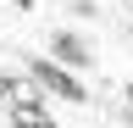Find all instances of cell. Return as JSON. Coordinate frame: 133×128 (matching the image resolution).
Returning a JSON list of instances; mask_svg holds the SVG:
<instances>
[{"mask_svg": "<svg viewBox=\"0 0 133 128\" xmlns=\"http://www.w3.org/2000/svg\"><path fill=\"white\" fill-rule=\"evenodd\" d=\"M11 128H56V117H50L44 100H39V89L22 95V100H11Z\"/></svg>", "mask_w": 133, "mask_h": 128, "instance_id": "7a4b0ae2", "label": "cell"}, {"mask_svg": "<svg viewBox=\"0 0 133 128\" xmlns=\"http://www.w3.org/2000/svg\"><path fill=\"white\" fill-rule=\"evenodd\" d=\"M11 6H17V11H33V0H11Z\"/></svg>", "mask_w": 133, "mask_h": 128, "instance_id": "5b68a950", "label": "cell"}, {"mask_svg": "<svg viewBox=\"0 0 133 128\" xmlns=\"http://www.w3.org/2000/svg\"><path fill=\"white\" fill-rule=\"evenodd\" d=\"M0 100H22V78H11V72H0Z\"/></svg>", "mask_w": 133, "mask_h": 128, "instance_id": "277c9868", "label": "cell"}, {"mask_svg": "<svg viewBox=\"0 0 133 128\" xmlns=\"http://www.w3.org/2000/svg\"><path fill=\"white\" fill-rule=\"evenodd\" d=\"M28 78H33L44 95H56V100H72V106L83 100L78 72H72V67H61V61H50V56H33V61H28Z\"/></svg>", "mask_w": 133, "mask_h": 128, "instance_id": "6da1fadb", "label": "cell"}, {"mask_svg": "<svg viewBox=\"0 0 133 128\" xmlns=\"http://www.w3.org/2000/svg\"><path fill=\"white\" fill-rule=\"evenodd\" d=\"M50 61H61V67H89V50H83V39L78 34H56V39H50Z\"/></svg>", "mask_w": 133, "mask_h": 128, "instance_id": "3957f363", "label": "cell"}, {"mask_svg": "<svg viewBox=\"0 0 133 128\" xmlns=\"http://www.w3.org/2000/svg\"><path fill=\"white\" fill-rule=\"evenodd\" d=\"M122 100H128V111H133V84H128V89H122Z\"/></svg>", "mask_w": 133, "mask_h": 128, "instance_id": "8992f818", "label": "cell"}]
</instances>
